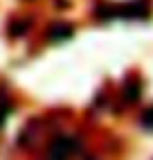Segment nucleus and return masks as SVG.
I'll use <instances>...</instances> for the list:
<instances>
[{"mask_svg":"<svg viewBox=\"0 0 153 160\" xmlns=\"http://www.w3.org/2000/svg\"><path fill=\"white\" fill-rule=\"evenodd\" d=\"M74 153H76V142L72 138H57L50 147L47 160H72Z\"/></svg>","mask_w":153,"mask_h":160,"instance_id":"1","label":"nucleus"},{"mask_svg":"<svg viewBox=\"0 0 153 160\" xmlns=\"http://www.w3.org/2000/svg\"><path fill=\"white\" fill-rule=\"evenodd\" d=\"M50 36H52L54 41H68V38L72 36V27H70V25H54V27L50 29Z\"/></svg>","mask_w":153,"mask_h":160,"instance_id":"2","label":"nucleus"},{"mask_svg":"<svg viewBox=\"0 0 153 160\" xmlns=\"http://www.w3.org/2000/svg\"><path fill=\"white\" fill-rule=\"evenodd\" d=\"M124 92H126V99H128V102H135V99L140 97V81H137V79L128 81L126 88H124Z\"/></svg>","mask_w":153,"mask_h":160,"instance_id":"3","label":"nucleus"},{"mask_svg":"<svg viewBox=\"0 0 153 160\" xmlns=\"http://www.w3.org/2000/svg\"><path fill=\"white\" fill-rule=\"evenodd\" d=\"M142 124L149 126V129H153V108H149V111L144 113V117H142Z\"/></svg>","mask_w":153,"mask_h":160,"instance_id":"4","label":"nucleus"},{"mask_svg":"<svg viewBox=\"0 0 153 160\" xmlns=\"http://www.w3.org/2000/svg\"><path fill=\"white\" fill-rule=\"evenodd\" d=\"M7 111H9V104H7V102H2V104H0V126H2L5 117H7Z\"/></svg>","mask_w":153,"mask_h":160,"instance_id":"5","label":"nucleus"}]
</instances>
